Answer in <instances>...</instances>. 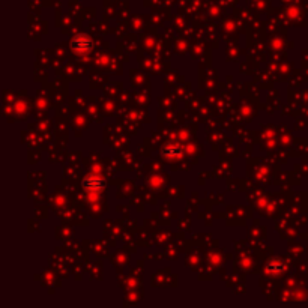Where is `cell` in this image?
Here are the masks:
<instances>
[{
	"label": "cell",
	"instance_id": "cell-1",
	"mask_svg": "<svg viewBox=\"0 0 308 308\" xmlns=\"http://www.w3.org/2000/svg\"><path fill=\"white\" fill-rule=\"evenodd\" d=\"M71 49L77 53L89 52V50L92 49V41H91L87 36H84V35H78V36H75L74 41L71 42Z\"/></svg>",
	"mask_w": 308,
	"mask_h": 308
},
{
	"label": "cell",
	"instance_id": "cell-2",
	"mask_svg": "<svg viewBox=\"0 0 308 308\" xmlns=\"http://www.w3.org/2000/svg\"><path fill=\"white\" fill-rule=\"evenodd\" d=\"M83 184L87 187V190H100L103 187V179H98L95 176H89L83 181Z\"/></svg>",
	"mask_w": 308,
	"mask_h": 308
},
{
	"label": "cell",
	"instance_id": "cell-3",
	"mask_svg": "<svg viewBox=\"0 0 308 308\" xmlns=\"http://www.w3.org/2000/svg\"><path fill=\"white\" fill-rule=\"evenodd\" d=\"M174 151H176L174 148H168V149H167V152H165V155H167L168 158H173V156L179 155V152H174Z\"/></svg>",
	"mask_w": 308,
	"mask_h": 308
}]
</instances>
